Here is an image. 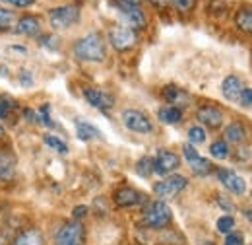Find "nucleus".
I'll use <instances>...</instances> for the list:
<instances>
[{
	"instance_id": "obj_34",
	"label": "nucleus",
	"mask_w": 252,
	"mask_h": 245,
	"mask_svg": "<svg viewBox=\"0 0 252 245\" xmlns=\"http://www.w3.org/2000/svg\"><path fill=\"white\" fill-rule=\"evenodd\" d=\"M88 214V206H76L74 210H72V216L76 218V220H80V218H84V216Z\"/></svg>"
},
{
	"instance_id": "obj_42",
	"label": "nucleus",
	"mask_w": 252,
	"mask_h": 245,
	"mask_svg": "<svg viewBox=\"0 0 252 245\" xmlns=\"http://www.w3.org/2000/svg\"><path fill=\"white\" fill-rule=\"evenodd\" d=\"M4 134H6V130H4V126L0 124V136H4Z\"/></svg>"
},
{
	"instance_id": "obj_17",
	"label": "nucleus",
	"mask_w": 252,
	"mask_h": 245,
	"mask_svg": "<svg viewBox=\"0 0 252 245\" xmlns=\"http://www.w3.org/2000/svg\"><path fill=\"white\" fill-rule=\"evenodd\" d=\"M12 245H45V238H43L41 230L28 228V230H24V232H20L16 236V240L12 242Z\"/></svg>"
},
{
	"instance_id": "obj_28",
	"label": "nucleus",
	"mask_w": 252,
	"mask_h": 245,
	"mask_svg": "<svg viewBox=\"0 0 252 245\" xmlns=\"http://www.w3.org/2000/svg\"><path fill=\"white\" fill-rule=\"evenodd\" d=\"M233 228H235V218L233 216H221L220 220H218V230H220L221 234H231L233 232Z\"/></svg>"
},
{
	"instance_id": "obj_23",
	"label": "nucleus",
	"mask_w": 252,
	"mask_h": 245,
	"mask_svg": "<svg viewBox=\"0 0 252 245\" xmlns=\"http://www.w3.org/2000/svg\"><path fill=\"white\" fill-rule=\"evenodd\" d=\"M136 173H138L140 177L148 179V177L154 173V158L144 156L142 160H138V163H136Z\"/></svg>"
},
{
	"instance_id": "obj_7",
	"label": "nucleus",
	"mask_w": 252,
	"mask_h": 245,
	"mask_svg": "<svg viewBox=\"0 0 252 245\" xmlns=\"http://www.w3.org/2000/svg\"><path fill=\"white\" fill-rule=\"evenodd\" d=\"M123 122L128 130L138 132V134H148L154 130V122L150 121V117L144 111L138 109H126L123 111Z\"/></svg>"
},
{
	"instance_id": "obj_3",
	"label": "nucleus",
	"mask_w": 252,
	"mask_h": 245,
	"mask_svg": "<svg viewBox=\"0 0 252 245\" xmlns=\"http://www.w3.org/2000/svg\"><path fill=\"white\" fill-rule=\"evenodd\" d=\"M142 220H144V224L148 228H158L159 230V228H165V226L171 224L173 212H171V208H169V204L165 201H154V203H150L146 206Z\"/></svg>"
},
{
	"instance_id": "obj_10",
	"label": "nucleus",
	"mask_w": 252,
	"mask_h": 245,
	"mask_svg": "<svg viewBox=\"0 0 252 245\" xmlns=\"http://www.w3.org/2000/svg\"><path fill=\"white\" fill-rule=\"evenodd\" d=\"M113 201H115V204L121 206V208H130V206L144 204V203H146V197H144L140 191L132 189V187H121V189L115 191Z\"/></svg>"
},
{
	"instance_id": "obj_24",
	"label": "nucleus",
	"mask_w": 252,
	"mask_h": 245,
	"mask_svg": "<svg viewBox=\"0 0 252 245\" xmlns=\"http://www.w3.org/2000/svg\"><path fill=\"white\" fill-rule=\"evenodd\" d=\"M43 140H45V144H47L49 148H53L55 152L63 154V156L68 154V144L64 142L63 138H59V136H55V134H45Z\"/></svg>"
},
{
	"instance_id": "obj_2",
	"label": "nucleus",
	"mask_w": 252,
	"mask_h": 245,
	"mask_svg": "<svg viewBox=\"0 0 252 245\" xmlns=\"http://www.w3.org/2000/svg\"><path fill=\"white\" fill-rule=\"evenodd\" d=\"M113 6L117 8L119 18L125 22L126 28L136 31V30H144L148 26L146 12L142 10L140 4H130V2H125V0H115Z\"/></svg>"
},
{
	"instance_id": "obj_13",
	"label": "nucleus",
	"mask_w": 252,
	"mask_h": 245,
	"mask_svg": "<svg viewBox=\"0 0 252 245\" xmlns=\"http://www.w3.org/2000/svg\"><path fill=\"white\" fill-rule=\"evenodd\" d=\"M196 117H198V121L202 122L204 126H208V128H220L221 124H223V111H221L220 107H216V105H202V107H198Z\"/></svg>"
},
{
	"instance_id": "obj_22",
	"label": "nucleus",
	"mask_w": 252,
	"mask_h": 245,
	"mask_svg": "<svg viewBox=\"0 0 252 245\" xmlns=\"http://www.w3.org/2000/svg\"><path fill=\"white\" fill-rule=\"evenodd\" d=\"M158 117L165 124H177L183 121V109L175 107V105H165L158 111Z\"/></svg>"
},
{
	"instance_id": "obj_12",
	"label": "nucleus",
	"mask_w": 252,
	"mask_h": 245,
	"mask_svg": "<svg viewBox=\"0 0 252 245\" xmlns=\"http://www.w3.org/2000/svg\"><path fill=\"white\" fill-rule=\"evenodd\" d=\"M218 177H220L221 185H225L227 191H231L233 195H243L247 191V181L235 173L233 169H225V167H220L218 169Z\"/></svg>"
},
{
	"instance_id": "obj_30",
	"label": "nucleus",
	"mask_w": 252,
	"mask_h": 245,
	"mask_svg": "<svg viewBox=\"0 0 252 245\" xmlns=\"http://www.w3.org/2000/svg\"><path fill=\"white\" fill-rule=\"evenodd\" d=\"M171 4L179 10V12H183V14H189L190 10L196 6V0H171Z\"/></svg>"
},
{
	"instance_id": "obj_41",
	"label": "nucleus",
	"mask_w": 252,
	"mask_h": 245,
	"mask_svg": "<svg viewBox=\"0 0 252 245\" xmlns=\"http://www.w3.org/2000/svg\"><path fill=\"white\" fill-rule=\"evenodd\" d=\"M125 2H130V4H140L142 0H125Z\"/></svg>"
},
{
	"instance_id": "obj_31",
	"label": "nucleus",
	"mask_w": 252,
	"mask_h": 245,
	"mask_svg": "<svg viewBox=\"0 0 252 245\" xmlns=\"http://www.w3.org/2000/svg\"><path fill=\"white\" fill-rule=\"evenodd\" d=\"M241 107H252V88H243V92L239 95V101H237Z\"/></svg>"
},
{
	"instance_id": "obj_16",
	"label": "nucleus",
	"mask_w": 252,
	"mask_h": 245,
	"mask_svg": "<svg viewBox=\"0 0 252 245\" xmlns=\"http://www.w3.org/2000/svg\"><path fill=\"white\" fill-rule=\"evenodd\" d=\"M16 31L20 35H28V37H35L41 33V20L37 16H24L18 20L16 24Z\"/></svg>"
},
{
	"instance_id": "obj_15",
	"label": "nucleus",
	"mask_w": 252,
	"mask_h": 245,
	"mask_svg": "<svg viewBox=\"0 0 252 245\" xmlns=\"http://www.w3.org/2000/svg\"><path fill=\"white\" fill-rule=\"evenodd\" d=\"M16 175V156L10 150H0V179L10 181Z\"/></svg>"
},
{
	"instance_id": "obj_18",
	"label": "nucleus",
	"mask_w": 252,
	"mask_h": 245,
	"mask_svg": "<svg viewBox=\"0 0 252 245\" xmlns=\"http://www.w3.org/2000/svg\"><path fill=\"white\" fill-rule=\"evenodd\" d=\"M223 138H225V142L229 144H241L245 138H247V130H245V126H243V122L235 121V122H229L227 126H225V130H223Z\"/></svg>"
},
{
	"instance_id": "obj_36",
	"label": "nucleus",
	"mask_w": 252,
	"mask_h": 245,
	"mask_svg": "<svg viewBox=\"0 0 252 245\" xmlns=\"http://www.w3.org/2000/svg\"><path fill=\"white\" fill-rule=\"evenodd\" d=\"M220 204L223 206V208H227V210H233V204H229V203H225V199L223 197H220Z\"/></svg>"
},
{
	"instance_id": "obj_14",
	"label": "nucleus",
	"mask_w": 252,
	"mask_h": 245,
	"mask_svg": "<svg viewBox=\"0 0 252 245\" xmlns=\"http://www.w3.org/2000/svg\"><path fill=\"white\" fill-rule=\"evenodd\" d=\"M243 82H241V78L239 76H227L225 80H223V84H221V93H223V97L225 99H229V101H239V95L243 92Z\"/></svg>"
},
{
	"instance_id": "obj_38",
	"label": "nucleus",
	"mask_w": 252,
	"mask_h": 245,
	"mask_svg": "<svg viewBox=\"0 0 252 245\" xmlns=\"http://www.w3.org/2000/svg\"><path fill=\"white\" fill-rule=\"evenodd\" d=\"M59 245H84V242H66V244H59Z\"/></svg>"
},
{
	"instance_id": "obj_25",
	"label": "nucleus",
	"mask_w": 252,
	"mask_h": 245,
	"mask_svg": "<svg viewBox=\"0 0 252 245\" xmlns=\"http://www.w3.org/2000/svg\"><path fill=\"white\" fill-rule=\"evenodd\" d=\"M35 115H37V121L41 122V124H45V126H49V128H55V126H57V122L51 119V105H49V103L41 105Z\"/></svg>"
},
{
	"instance_id": "obj_40",
	"label": "nucleus",
	"mask_w": 252,
	"mask_h": 245,
	"mask_svg": "<svg viewBox=\"0 0 252 245\" xmlns=\"http://www.w3.org/2000/svg\"><path fill=\"white\" fill-rule=\"evenodd\" d=\"M198 245H216V244H214V242H200Z\"/></svg>"
},
{
	"instance_id": "obj_1",
	"label": "nucleus",
	"mask_w": 252,
	"mask_h": 245,
	"mask_svg": "<svg viewBox=\"0 0 252 245\" xmlns=\"http://www.w3.org/2000/svg\"><path fill=\"white\" fill-rule=\"evenodd\" d=\"M105 39L101 33L92 31L74 43V57L82 62H101L105 61Z\"/></svg>"
},
{
	"instance_id": "obj_6",
	"label": "nucleus",
	"mask_w": 252,
	"mask_h": 245,
	"mask_svg": "<svg viewBox=\"0 0 252 245\" xmlns=\"http://www.w3.org/2000/svg\"><path fill=\"white\" fill-rule=\"evenodd\" d=\"M138 41L136 31L126 28V26H115L109 30V43L113 45L115 51H130Z\"/></svg>"
},
{
	"instance_id": "obj_27",
	"label": "nucleus",
	"mask_w": 252,
	"mask_h": 245,
	"mask_svg": "<svg viewBox=\"0 0 252 245\" xmlns=\"http://www.w3.org/2000/svg\"><path fill=\"white\" fill-rule=\"evenodd\" d=\"M189 140L190 144H204L206 142V130L196 124V126H190L189 128Z\"/></svg>"
},
{
	"instance_id": "obj_8",
	"label": "nucleus",
	"mask_w": 252,
	"mask_h": 245,
	"mask_svg": "<svg viewBox=\"0 0 252 245\" xmlns=\"http://www.w3.org/2000/svg\"><path fill=\"white\" fill-rule=\"evenodd\" d=\"M183 154H185V158H187V162H189L190 169H192V173L194 175H200V177H204V175H210L216 167H214V163L210 162V160H206V158H202L198 150L194 148V144H185L183 146Z\"/></svg>"
},
{
	"instance_id": "obj_4",
	"label": "nucleus",
	"mask_w": 252,
	"mask_h": 245,
	"mask_svg": "<svg viewBox=\"0 0 252 245\" xmlns=\"http://www.w3.org/2000/svg\"><path fill=\"white\" fill-rule=\"evenodd\" d=\"M49 20L53 30H66L80 22V8L74 4H64L49 10Z\"/></svg>"
},
{
	"instance_id": "obj_37",
	"label": "nucleus",
	"mask_w": 252,
	"mask_h": 245,
	"mask_svg": "<svg viewBox=\"0 0 252 245\" xmlns=\"http://www.w3.org/2000/svg\"><path fill=\"white\" fill-rule=\"evenodd\" d=\"M8 115H10V111L0 103V119H4V117H8Z\"/></svg>"
},
{
	"instance_id": "obj_35",
	"label": "nucleus",
	"mask_w": 252,
	"mask_h": 245,
	"mask_svg": "<svg viewBox=\"0 0 252 245\" xmlns=\"http://www.w3.org/2000/svg\"><path fill=\"white\" fill-rule=\"evenodd\" d=\"M20 82L24 84V86H33V78L30 72H22L20 74Z\"/></svg>"
},
{
	"instance_id": "obj_20",
	"label": "nucleus",
	"mask_w": 252,
	"mask_h": 245,
	"mask_svg": "<svg viewBox=\"0 0 252 245\" xmlns=\"http://www.w3.org/2000/svg\"><path fill=\"white\" fill-rule=\"evenodd\" d=\"M235 26L245 33H252V6H241L235 14Z\"/></svg>"
},
{
	"instance_id": "obj_26",
	"label": "nucleus",
	"mask_w": 252,
	"mask_h": 245,
	"mask_svg": "<svg viewBox=\"0 0 252 245\" xmlns=\"http://www.w3.org/2000/svg\"><path fill=\"white\" fill-rule=\"evenodd\" d=\"M210 154L216 158V160H225L229 158V144L225 140H216L212 146H210Z\"/></svg>"
},
{
	"instance_id": "obj_29",
	"label": "nucleus",
	"mask_w": 252,
	"mask_h": 245,
	"mask_svg": "<svg viewBox=\"0 0 252 245\" xmlns=\"http://www.w3.org/2000/svg\"><path fill=\"white\" fill-rule=\"evenodd\" d=\"M12 22H14V14L10 10H6V8H0V31L10 30Z\"/></svg>"
},
{
	"instance_id": "obj_32",
	"label": "nucleus",
	"mask_w": 252,
	"mask_h": 245,
	"mask_svg": "<svg viewBox=\"0 0 252 245\" xmlns=\"http://www.w3.org/2000/svg\"><path fill=\"white\" fill-rule=\"evenodd\" d=\"M225 245H245L243 236H241V234H235V232L227 234V238H225Z\"/></svg>"
},
{
	"instance_id": "obj_33",
	"label": "nucleus",
	"mask_w": 252,
	"mask_h": 245,
	"mask_svg": "<svg viewBox=\"0 0 252 245\" xmlns=\"http://www.w3.org/2000/svg\"><path fill=\"white\" fill-rule=\"evenodd\" d=\"M2 2L12 4V6H16V8H30V6L35 4V0H2Z\"/></svg>"
},
{
	"instance_id": "obj_21",
	"label": "nucleus",
	"mask_w": 252,
	"mask_h": 245,
	"mask_svg": "<svg viewBox=\"0 0 252 245\" xmlns=\"http://www.w3.org/2000/svg\"><path fill=\"white\" fill-rule=\"evenodd\" d=\"M163 95H165V99L171 103V105H175V107H179L181 109V105H187L189 103V93L185 92V90H181V88H177V86H167L165 90H163Z\"/></svg>"
},
{
	"instance_id": "obj_5",
	"label": "nucleus",
	"mask_w": 252,
	"mask_h": 245,
	"mask_svg": "<svg viewBox=\"0 0 252 245\" xmlns=\"http://www.w3.org/2000/svg\"><path fill=\"white\" fill-rule=\"evenodd\" d=\"M189 185V179L185 175H177V173H171L167 175L165 179H161L158 183H154V193L163 197V199H169V197H175L179 195L181 191H185Z\"/></svg>"
},
{
	"instance_id": "obj_19",
	"label": "nucleus",
	"mask_w": 252,
	"mask_h": 245,
	"mask_svg": "<svg viewBox=\"0 0 252 245\" xmlns=\"http://www.w3.org/2000/svg\"><path fill=\"white\" fill-rule=\"evenodd\" d=\"M76 134L80 140L88 142V140H94V138H103L101 130L94 126L92 122L84 121V119H76Z\"/></svg>"
},
{
	"instance_id": "obj_9",
	"label": "nucleus",
	"mask_w": 252,
	"mask_h": 245,
	"mask_svg": "<svg viewBox=\"0 0 252 245\" xmlns=\"http://www.w3.org/2000/svg\"><path fill=\"white\" fill-rule=\"evenodd\" d=\"M179 165H181V158L171 150H159L158 156L154 158V173L161 177L171 175L175 169H179Z\"/></svg>"
},
{
	"instance_id": "obj_11",
	"label": "nucleus",
	"mask_w": 252,
	"mask_h": 245,
	"mask_svg": "<svg viewBox=\"0 0 252 245\" xmlns=\"http://www.w3.org/2000/svg\"><path fill=\"white\" fill-rule=\"evenodd\" d=\"M84 97H86V101L92 107L99 109V111H109L115 105V97L111 93L103 92V90H97V88H86L84 90Z\"/></svg>"
},
{
	"instance_id": "obj_39",
	"label": "nucleus",
	"mask_w": 252,
	"mask_h": 245,
	"mask_svg": "<svg viewBox=\"0 0 252 245\" xmlns=\"http://www.w3.org/2000/svg\"><path fill=\"white\" fill-rule=\"evenodd\" d=\"M245 216L252 222V208H247V210H245Z\"/></svg>"
}]
</instances>
